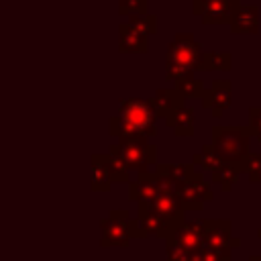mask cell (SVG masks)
I'll list each match as a JSON object with an SVG mask.
<instances>
[{"label": "cell", "instance_id": "cell-1", "mask_svg": "<svg viewBox=\"0 0 261 261\" xmlns=\"http://www.w3.org/2000/svg\"><path fill=\"white\" fill-rule=\"evenodd\" d=\"M251 128L249 126H214L212 128V147L224 163H237L245 169V161L251 155L249 151Z\"/></svg>", "mask_w": 261, "mask_h": 261}, {"label": "cell", "instance_id": "cell-2", "mask_svg": "<svg viewBox=\"0 0 261 261\" xmlns=\"http://www.w3.org/2000/svg\"><path fill=\"white\" fill-rule=\"evenodd\" d=\"M202 57L200 45L194 41V35L190 33H179L173 37L169 49H167V61H165V71L169 80H181L190 75Z\"/></svg>", "mask_w": 261, "mask_h": 261}, {"label": "cell", "instance_id": "cell-3", "mask_svg": "<svg viewBox=\"0 0 261 261\" xmlns=\"http://www.w3.org/2000/svg\"><path fill=\"white\" fill-rule=\"evenodd\" d=\"M120 120L130 133H153L155 128V108L141 100H128L120 108Z\"/></svg>", "mask_w": 261, "mask_h": 261}, {"label": "cell", "instance_id": "cell-4", "mask_svg": "<svg viewBox=\"0 0 261 261\" xmlns=\"http://www.w3.org/2000/svg\"><path fill=\"white\" fill-rule=\"evenodd\" d=\"M204 245L202 249H210L222 255H230V249L239 247V239L230 234V220H204Z\"/></svg>", "mask_w": 261, "mask_h": 261}, {"label": "cell", "instance_id": "cell-5", "mask_svg": "<svg viewBox=\"0 0 261 261\" xmlns=\"http://www.w3.org/2000/svg\"><path fill=\"white\" fill-rule=\"evenodd\" d=\"M177 194H179V200L184 204V208H202L204 202H208L212 198V192H210V186L200 177V175H194L186 181H181L177 186Z\"/></svg>", "mask_w": 261, "mask_h": 261}, {"label": "cell", "instance_id": "cell-6", "mask_svg": "<svg viewBox=\"0 0 261 261\" xmlns=\"http://www.w3.org/2000/svg\"><path fill=\"white\" fill-rule=\"evenodd\" d=\"M202 102L206 108L212 110V116H220L222 110L230 106V82L228 80H214L212 86L204 92Z\"/></svg>", "mask_w": 261, "mask_h": 261}, {"label": "cell", "instance_id": "cell-7", "mask_svg": "<svg viewBox=\"0 0 261 261\" xmlns=\"http://www.w3.org/2000/svg\"><path fill=\"white\" fill-rule=\"evenodd\" d=\"M237 8H239V0H204L202 20L206 24L230 22Z\"/></svg>", "mask_w": 261, "mask_h": 261}, {"label": "cell", "instance_id": "cell-8", "mask_svg": "<svg viewBox=\"0 0 261 261\" xmlns=\"http://www.w3.org/2000/svg\"><path fill=\"white\" fill-rule=\"evenodd\" d=\"M230 31L234 35H249L259 31V10L257 6H239L230 18Z\"/></svg>", "mask_w": 261, "mask_h": 261}, {"label": "cell", "instance_id": "cell-9", "mask_svg": "<svg viewBox=\"0 0 261 261\" xmlns=\"http://www.w3.org/2000/svg\"><path fill=\"white\" fill-rule=\"evenodd\" d=\"M153 206H155V212H159L165 220H179L181 218L184 204H181L179 196H175L171 192H159V194H155Z\"/></svg>", "mask_w": 261, "mask_h": 261}, {"label": "cell", "instance_id": "cell-10", "mask_svg": "<svg viewBox=\"0 0 261 261\" xmlns=\"http://www.w3.org/2000/svg\"><path fill=\"white\" fill-rule=\"evenodd\" d=\"M153 108L157 114L169 116L171 112L181 108V94L177 90H159L153 100Z\"/></svg>", "mask_w": 261, "mask_h": 261}, {"label": "cell", "instance_id": "cell-11", "mask_svg": "<svg viewBox=\"0 0 261 261\" xmlns=\"http://www.w3.org/2000/svg\"><path fill=\"white\" fill-rule=\"evenodd\" d=\"M120 33V41H118V49L120 51H147V37L133 31L128 24H120L118 27Z\"/></svg>", "mask_w": 261, "mask_h": 261}, {"label": "cell", "instance_id": "cell-12", "mask_svg": "<svg viewBox=\"0 0 261 261\" xmlns=\"http://www.w3.org/2000/svg\"><path fill=\"white\" fill-rule=\"evenodd\" d=\"M167 124L175 128L177 135H192L194 133V110L192 108H177L167 116Z\"/></svg>", "mask_w": 261, "mask_h": 261}, {"label": "cell", "instance_id": "cell-13", "mask_svg": "<svg viewBox=\"0 0 261 261\" xmlns=\"http://www.w3.org/2000/svg\"><path fill=\"white\" fill-rule=\"evenodd\" d=\"M241 171H245V169H243L241 165H237V163H222L220 167H216V169L212 171V177H214V181L220 184L222 190L228 192V190L237 184Z\"/></svg>", "mask_w": 261, "mask_h": 261}, {"label": "cell", "instance_id": "cell-14", "mask_svg": "<svg viewBox=\"0 0 261 261\" xmlns=\"http://www.w3.org/2000/svg\"><path fill=\"white\" fill-rule=\"evenodd\" d=\"M196 69H230V53L226 51H208L202 53Z\"/></svg>", "mask_w": 261, "mask_h": 261}, {"label": "cell", "instance_id": "cell-15", "mask_svg": "<svg viewBox=\"0 0 261 261\" xmlns=\"http://www.w3.org/2000/svg\"><path fill=\"white\" fill-rule=\"evenodd\" d=\"M126 24H128L133 31L145 35V37L157 33V18H155L153 14H149V12H147V14H130Z\"/></svg>", "mask_w": 261, "mask_h": 261}, {"label": "cell", "instance_id": "cell-16", "mask_svg": "<svg viewBox=\"0 0 261 261\" xmlns=\"http://www.w3.org/2000/svg\"><path fill=\"white\" fill-rule=\"evenodd\" d=\"M175 90L181 94V98H202L204 92H206L204 84L200 80H196L192 73L186 75V77H181V80H177Z\"/></svg>", "mask_w": 261, "mask_h": 261}, {"label": "cell", "instance_id": "cell-17", "mask_svg": "<svg viewBox=\"0 0 261 261\" xmlns=\"http://www.w3.org/2000/svg\"><path fill=\"white\" fill-rule=\"evenodd\" d=\"M194 161H196V163H200V165H202V167H206V169H212V171L224 163V161L220 159V155L214 151V147H212V145L204 147V149H202V153H198V155L194 157Z\"/></svg>", "mask_w": 261, "mask_h": 261}, {"label": "cell", "instance_id": "cell-18", "mask_svg": "<svg viewBox=\"0 0 261 261\" xmlns=\"http://www.w3.org/2000/svg\"><path fill=\"white\" fill-rule=\"evenodd\" d=\"M149 0H118V14L130 16V14H147Z\"/></svg>", "mask_w": 261, "mask_h": 261}, {"label": "cell", "instance_id": "cell-19", "mask_svg": "<svg viewBox=\"0 0 261 261\" xmlns=\"http://www.w3.org/2000/svg\"><path fill=\"white\" fill-rule=\"evenodd\" d=\"M245 173L251 181H261V153H251L245 161Z\"/></svg>", "mask_w": 261, "mask_h": 261}, {"label": "cell", "instance_id": "cell-20", "mask_svg": "<svg viewBox=\"0 0 261 261\" xmlns=\"http://www.w3.org/2000/svg\"><path fill=\"white\" fill-rule=\"evenodd\" d=\"M249 128L251 135H255L261 141V106H253L249 110Z\"/></svg>", "mask_w": 261, "mask_h": 261}, {"label": "cell", "instance_id": "cell-21", "mask_svg": "<svg viewBox=\"0 0 261 261\" xmlns=\"http://www.w3.org/2000/svg\"><path fill=\"white\" fill-rule=\"evenodd\" d=\"M249 261H261V255H253V257H249Z\"/></svg>", "mask_w": 261, "mask_h": 261}, {"label": "cell", "instance_id": "cell-22", "mask_svg": "<svg viewBox=\"0 0 261 261\" xmlns=\"http://www.w3.org/2000/svg\"><path fill=\"white\" fill-rule=\"evenodd\" d=\"M259 237H261V230H259Z\"/></svg>", "mask_w": 261, "mask_h": 261}]
</instances>
